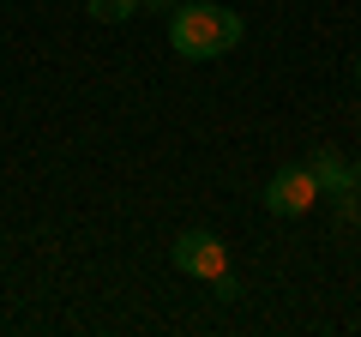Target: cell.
<instances>
[{
	"instance_id": "6da1fadb",
	"label": "cell",
	"mask_w": 361,
	"mask_h": 337,
	"mask_svg": "<svg viewBox=\"0 0 361 337\" xmlns=\"http://www.w3.org/2000/svg\"><path fill=\"white\" fill-rule=\"evenodd\" d=\"M241 37H247L241 13L235 6H217V0H180L175 13H169V49L180 61H217Z\"/></svg>"
},
{
	"instance_id": "7a4b0ae2",
	"label": "cell",
	"mask_w": 361,
	"mask_h": 337,
	"mask_svg": "<svg viewBox=\"0 0 361 337\" xmlns=\"http://www.w3.org/2000/svg\"><path fill=\"white\" fill-rule=\"evenodd\" d=\"M169 259H175L180 277H199V283H211V295H217V301H235V271H229V247H223V235H211V229H187L175 247H169Z\"/></svg>"
},
{
	"instance_id": "3957f363",
	"label": "cell",
	"mask_w": 361,
	"mask_h": 337,
	"mask_svg": "<svg viewBox=\"0 0 361 337\" xmlns=\"http://www.w3.org/2000/svg\"><path fill=\"white\" fill-rule=\"evenodd\" d=\"M319 199H325V193H319L313 163H283V168L265 181V211H271V217H307Z\"/></svg>"
},
{
	"instance_id": "277c9868",
	"label": "cell",
	"mask_w": 361,
	"mask_h": 337,
	"mask_svg": "<svg viewBox=\"0 0 361 337\" xmlns=\"http://www.w3.org/2000/svg\"><path fill=\"white\" fill-rule=\"evenodd\" d=\"M313 175H319V193L337 199L343 217H355V168H349L337 151H319V157H313Z\"/></svg>"
},
{
	"instance_id": "5b68a950",
	"label": "cell",
	"mask_w": 361,
	"mask_h": 337,
	"mask_svg": "<svg viewBox=\"0 0 361 337\" xmlns=\"http://www.w3.org/2000/svg\"><path fill=\"white\" fill-rule=\"evenodd\" d=\"M85 13L97 18V25H121V18L145 13V0H85Z\"/></svg>"
},
{
	"instance_id": "8992f818",
	"label": "cell",
	"mask_w": 361,
	"mask_h": 337,
	"mask_svg": "<svg viewBox=\"0 0 361 337\" xmlns=\"http://www.w3.org/2000/svg\"><path fill=\"white\" fill-rule=\"evenodd\" d=\"M175 6H180V0H145V13H163V18L175 13Z\"/></svg>"
},
{
	"instance_id": "52a82bcc",
	"label": "cell",
	"mask_w": 361,
	"mask_h": 337,
	"mask_svg": "<svg viewBox=\"0 0 361 337\" xmlns=\"http://www.w3.org/2000/svg\"><path fill=\"white\" fill-rule=\"evenodd\" d=\"M355 85H361V54H355Z\"/></svg>"
},
{
	"instance_id": "ba28073f",
	"label": "cell",
	"mask_w": 361,
	"mask_h": 337,
	"mask_svg": "<svg viewBox=\"0 0 361 337\" xmlns=\"http://www.w3.org/2000/svg\"><path fill=\"white\" fill-rule=\"evenodd\" d=\"M355 217H361V187H355Z\"/></svg>"
}]
</instances>
